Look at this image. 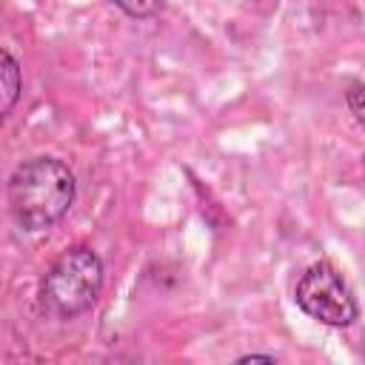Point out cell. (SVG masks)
Instances as JSON below:
<instances>
[{
	"mask_svg": "<svg viewBox=\"0 0 365 365\" xmlns=\"http://www.w3.org/2000/svg\"><path fill=\"white\" fill-rule=\"evenodd\" d=\"M245 362H277V356L274 354H242V356H237V365H245Z\"/></svg>",
	"mask_w": 365,
	"mask_h": 365,
	"instance_id": "7",
	"label": "cell"
},
{
	"mask_svg": "<svg viewBox=\"0 0 365 365\" xmlns=\"http://www.w3.org/2000/svg\"><path fill=\"white\" fill-rule=\"evenodd\" d=\"M77 200L74 171L51 154H34L23 160L6 182L9 217L17 228L40 234L54 228Z\"/></svg>",
	"mask_w": 365,
	"mask_h": 365,
	"instance_id": "1",
	"label": "cell"
},
{
	"mask_svg": "<svg viewBox=\"0 0 365 365\" xmlns=\"http://www.w3.org/2000/svg\"><path fill=\"white\" fill-rule=\"evenodd\" d=\"M362 165H365V151H362Z\"/></svg>",
	"mask_w": 365,
	"mask_h": 365,
	"instance_id": "8",
	"label": "cell"
},
{
	"mask_svg": "<svg viewBox=\"0 0 365 365\" xmlns=\"http://www.w3.org/2000/svg\"><path fill=\"white\" fill-rule=\"evenodd\" d=\"M294 302L305 317L328 328H351L359 319V302L351 285L345 282L342 271L328 259L311 262L299 274L294 285Z\"/></svg>",
	"mask_w": 365,
	"mask_h": 365,
	"instance_id": "3",
	"label": "cell"
},
{
	"mask_svg": "<svg viewBox=\"0 0 365 365\" xmlns=\"http://www.w3.org/2000/svg\"><path fill=\"white\" fill-rule=\"evenodd\" d=\"M108 3L117 6L131 20H148L163 11V0H108Z\"/></svg>",
	"mask_w": 365,
	"mask_h": 365,
	"instance_id": "5",
	"label": "cell"
},
{
	"mask_svg": "<svg viewBox=\"0 0 365 365\" xmlns=\"http://www.w3.org/2000/svg\"><path fill=\"white\" fill-rule=\"evenodd\" d=\"M20 94H23V68H20L17 57L9 48H3L0 51V103H3L0 114H3V120L14 111Z\"/></svg>",
	"mask_w": 365,
	"mask_h": 365,
	"instance_id": "4",
	"label": "cell"
},
{
	"mask_svg": "<svg viewBox=\"0 0 365 365\" xmlns=\"http://www.w3.org/2000/svg\"><path fill=\"white\" fill-rule=\"evenodd\" d=\"M106 282V265L91 245H68L57 254V259L46 268L40 279V311L57 322H71L88 314Z\"/></svg>",
	"mask_w": 365,
	"mask_h": 365,
	"instance_id": "2",
	"label": "cell"
},
{
	"mask_svg": "<svg viewBox=\"0 0 365 365\" xmlns=\"http://www.w3.org/2000/svg\"><path fill=\"white\" fill-rule=\"evenodd\" d=\"M345 106H348V111L354 114L356 125L365 131V80H354V83L345 88Z\"/></svg>",
	"mask_w": 365,
	"mask_h": 365,
	"instance_id": "6",
	"label": "cell"
}]
</instances>
